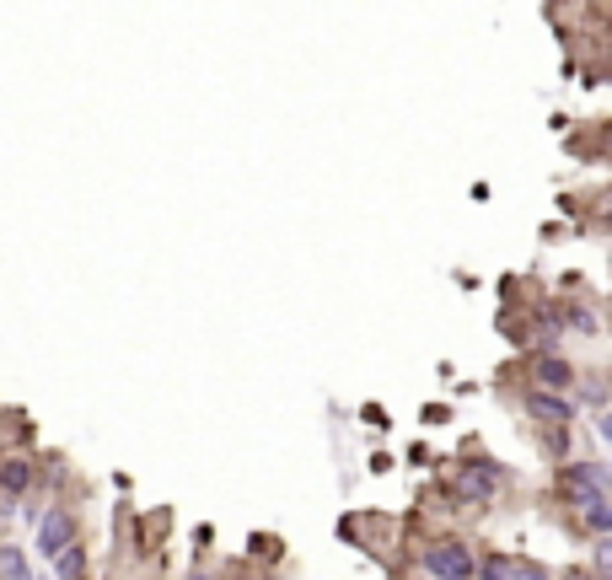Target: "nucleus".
I'll use <instances>...</instances> for the list:
<instances>
[{
    "mask_svg": "<svg viewBox=\"0 0 612 580\" xmlns=\"http://www.w3.org/2000/svg\"><path fill=\"white\" fill-rule=\"evenodd\" d=\"M424 564L435 569V575H451V580H463V575H473V559L456 548V543H435L430 553H424Z\"/></svg>",
    "mask_w": 612,
    "mask_h": 580,
    "instance_id": "1",
    "label": "nucleus"
}]
</instances>
